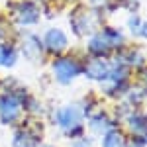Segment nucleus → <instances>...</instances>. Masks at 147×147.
<instances>
[{
    "mask_svg": "<svg viewBox=\"0 0 147 147\" xmlns=\"http://www.w3.org/2000/svg\"><path fill=\"white\" fill-rule=\"evenodd\" d=\"M53 73H55L59 82L67 84L80 73V65L71 57H61V59H57L53 63Z\"/></svg>",
    "mask_w": 147,
    "mask_h": 147,
    "instance_id": "nucleus-1",
    "label": "nucleus"
},
{
    "mask_svg": "<svg viewBox=\"0 0 147 147\" xmlns=\"http://www.w3.org/2000/svg\"><path fill=\"white\" fill-rule=\"evenodd\" d=\"M14 18L20 26H32L37 24L39 20V8L30 0H22L16 8H14Z\"/></svg>",
    "mask_w": 147,
    "mask_h": 147,
    "instance_id": "nucleus-2",
    "label": "nucleus"
},
{
    "mask_svg": "<svg viewBox=\"0 0 147 147\" xmlns=\"http://www.w3.org/2000/svg\"><path fill=\"white\" fill-rule=\"evenodd\" d=\"M80 118H82V112H80V108H77V106L63 108L61 112L57 114V122H59L61 127H65V129L77 127V125L80 124Z\"/></svg>",
    "mask_w": 147,
    "mask_h": 147,
    "instance_id": "nucleus-3",
    "label": "nucleus"
},
{
    "mask_svg": "<svg viewBox=\"0 0 147 147\" xmlns=\"http://www.w3.org/2000/svg\"><path fill=\"white\" fill-rule=\"evenodd\" d=\"M20 114V102L16 100L14 96H2L0 98V116H2V122L10 124L18 118Z\"/></svg>",
    "mask_w": 147,
    "mask_h": 147,
    "instance_id": "nucleus-4",
    "label": "nucleus"
},
{
    "mask_svg": "<svg viewBox=\"0 0 147 147\" xmlns=\"http://www.w3.org/2000/svg\"><path fill=\"white\" fill-rule=\"evenodd\" d=\"M67 35L63 34L61 30H49L45 34V45L49 51H53V53H59V51H63L65 47H67Z\"/></svg>",
    "mask_w": 147,
    "mask_h": 147,
    "instance_id": "nucleus-5",
    "label": "nucleus"
},
{
    "mask_svg": "<svg viewBox=\"0 0 147 147\" xmlns=\"http://www.w3.org/2000/svg\"><path fill=\"white\" fill-rule=\"evenodd\" d=\"M108 63L104 61V59H92L88 61V65L84 69V73H86V77H90V79H96V80H102L108 77Z\"/></svg>",
    "mask_w": 147,
    "mask_h": 147,
    "instance_id": "nucleus-6",
    "label": "nucleus"
},
{
    "mask_svg": "<svg viewBox=\"0 0 147 147\" xmlns=\"http://www.w3.org/2000/svg\"><path fill=\"white\" fill-rule=\"evenodd\" d=\"M24 55L28 59H32V61L39 59L41 57V41L34 35H28L26 41H24Z\"/></svg>",
    "mask_w": 147,
    "mask_h": 147,
    "instance_id": "nucleus-7",
    "label": "nucleus"
},
{
    "mask_svg": "<svg viewBox=\"0 0 147 147\" xmlns=\"http://www.w3.org/2000/svg\"><path fill=\"white\" fill-rule=\"evenodd\" d=\"M73 28H75V32L79 35H84L88 34L92 30V18L90 14H86V12H79L75 18H73Z\"/></svg>",
    "mask_w": 147,
    "mask_h": 147,
    "instance_id": "nucleus-8",
    "label": "nucleus"
},
{
    "mask_svg": "<svg viewBox=\"0 0 147 147\" xmlns=\"http://www.w3.org/2000/svg\"><path fill=\"white\" fill-rule=\"evenodd\" d=\"M88 49H90V53L102 57V55H106V53L110 51V43H108V39L104 37V34H98V35H94V37L90 39Z\"/></svg>",
    "mask_w": 147,
    "mask_h": 147,
    "instance_id": "nucleus-9",
    "label": "nucleus"
},
{
    "mask_svg": "<svg viewBox=\"0 0 147 147\" xmlns=\"http://www.w3.org/2000/svg\"><path fill=\"white\" fill-rule=\"evenodd\" d=\"M18 59V53L16 49L8 43H2L0 45V67H12Z\"/></svg>",
    "mask_w": 147,
    "mask_h": 147,
    "instance_id": "nucleus-10",
    "label": "nucleus"
},
{
    "mask_svg": "<svg viewBox=\"0 0 147 147\" xmlns=\"http://www.w3.org/2000/svg\"><path fill=\"white\" fill-rule=\"evenodd\" d=\"M129 125H131V129L137 131V134L147 131V118H145V116H141V114H136V116L129 118Z\"/></svg>",
    "mask_w": 147,
    "mask_h": 147,
    "instance_id": "nucleus-11",
    "label": "nucleus"
},
{
    "mask_svg": "<svg viewBox=\"0 0 147 147\" xmlns=\"http://www.w3.org/2000/svg\"><path fill=\"white\" fill-rule=\"evenodd\" d=\"M104 147H125L122 134H118V131L106 134V137H104Z\"/></svg>",
    "mask_w": 147,
    "mask_h": 147,
    "instance_id": "nucleus-12",
    "label": "nucleus"
},
{
    "mask_svg": "<svg viewBox=\"0 0 147 147\" xmlns=\"http://www.w3.org/2000/svg\"><path fill=\"white\" fill-rule=\"evenodd\" d=\"M14 147H35V139L24 131H18L14 139Z\"/></svg>",
    "mask_w": 147,
    "mask_h": 147,
    "instance_id": "nucleus-13",
    "label": "nucleus"
},
{
    "mask_svg": "<svg viewBox=\"0 0 147 147\" xmlns=\"http://www.w3.org/2000/svg\"><path fill=\"white\" fill-rule=\"evenodd\" d=\"M139 28H141V20L134 16V18H129V30L134 32V34H139Z\"/></svg>",
    "mask_w": 147,
    "mask_h": 147,
    "instance_id": "nucleus-14",
    "label": "nucleus"
},
{
    "mask_svg": "<svg viewBox=\"0 0 147 147\" xmlns=\"http://www.w3.org/2000/svg\"><path fill=\"white\" fill-rule=\"evenodd\" d=\"M139 34H141V35H143V37L147 39V22L141 24V28H139Z\"/></svg>",
    "mask_w": 147,
    "mask_h": 147,
    "instance_id": "nucleus-15",
    "label": "nucleus"
}]
</instances>
